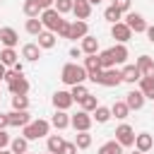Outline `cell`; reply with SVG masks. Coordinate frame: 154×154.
<instances>
[{
  "label": "cell",
  "mask_w": 154,
  "mask_h": 154,
  "mask_svg": "<svg viewBox=\"0 0 154 154\" xmlns=\"http://www.w3.org/2000/svg\"><path fill=\"white\" fill-rule=\"evenodd\" d=\"M60 79H63L67 87L82 84V82L87 79V70H84L82 65H77V63H67V65H63V70H60Z\"/></svg>",
  "instance_id": "6da1fadb"
},
{
  "label": "cell",
  "mask_w": 154,
  "mask_h": 154,
  "mask_svg": "<svg viewBox=\"0 0 154 154\" xmlns=\"http://www.w3.org/2000/svg\"><path fill=\"white\" fill-rule=\"evenodd\" d=\"M48 130H51V120L38 118V120H31V123H26V125L22 128V137H26L29 142H31V140H41V137L48 135Z\"/></svg>",
  "instance_id": "7a4b0ae2"
},
{
  "label": "cell",
  "mask_w": 154,
  "mask_h": 154,
  "mask_svg": "<svg viewBox=\"0 0 154 154\" xmlns=\"http://www.w3.org/2000/svg\"><path fill=\"white\" fill-rule=\"evenodd\" d=\"M38 19H41L43 29H48V31H58V26L63 24V14H60L55 7H46V10L38 14Z\"/></svg>",
  "instance_id": "3957f363"
},
{
  "label": "cell",
  "mask_w": 154,
  "mask_h": 154,
  "mask_svg": "<svg viewBox=\"0 0 154 154\" xmlns=\"http://www.w3.org/2000/svg\"><path fill=\"white\" fill-rule=\"evenodd\" d=\"M120 82H123V77H120V70H116V67L101 70L99 77L94 79V84H101V87H118Z\"/></svg>",
  "instance_id": "277c9868"
},
{
  "label": "cell",
  "mask_w": 154,
  "mask_h": 154,
  "mask_svg": "<svg viewBox=\"0 0 154 154\" xmlns=\"http://www.w3.org/2000/svg\"><path fill=\"white\" fill-rule=\"evenodd\" d=\"M91 123H94V118H91V113H87V111H77L75 116H70V125L77 130V132H84V130H89L91 128Z\"/></svg>",
  "instance_id": "5b68a950"
},
{
  "label": "cell",
  "mask_w": 154,
  "mask_h": 154,
  "mask_svg": "<svg viewBox=\"0 0 154 154\" xmlns=\"http://www.w3.org/2000/svg\"><path fill=\"white\" fill-rule=\"evenodd\" d=\"M116 142H118L120 147H132V144H135V130H132L128 123L118 125V128H116Z\"/></svg>",
  "instance_id": "8992f818"
},
{
  "label": "cell",
  "mask_w": 154,
  "mask_h": 154,
  "mask_svg": "<svg viewBox=\"0 0 154 154\" xmlns=\"http://www.w3.org/2000/svg\"><path fill=\"white\" fill-rule=\"evenodd\" d=\"M123 22H125V24L130 26V31H135V34H144V29H147V22H144V17H142L140 12H128Z\"/></svg>",
  "instance_id": "52a82bcc"
},
{
  "label": "cell",
  "mask_w": 154,
  "mask_h": 154,
  "mask_svg": "<svg viewBox=\"0 0 154 154\" xmlns=\"http://www.w3.org/2000/svg\"><path fill=\"white\" fill-rule=\"evenodd\" d=\"M111 36H113L118 43H128V41L132 38V31H130V26H128L125 22H116V24L111 26Z\"/></svg>",
  "instance_id": "ba28073f"
},
{
  "label": "cell",
  "mask_w": 154,
  "mask_h": 154,
  "mask_svg": "<svg viewBox=\"0 0 154 154\" xmlns=\"http://www.w3.org/2000/svg\"><path fill=\"white\" fill-rule=\"evenodd\" d=\"M7 123H10V128H24L26 123H31V116H29V111H10L7 113Z\"/></svg>",
  "instance_id": "9c48e42d"
},
{
  "label": "cell",
  "mask_w": 154,
  "mask_h": 154,
  "mask_svg": "<svg viewBox=\"0 0 154 154\" xmlns=\"http://www.w3.org/2000/svg\"><path fill=\"white\" fill-rule=\"evenodd\" d=\"M7 89H10V94H29V79L24 75H17L14 79L7 82Z\"/></svg>",
  "instance_id": "30bf717a"
},
{
  "label": "cell",
  "mask_w": 154,
  "mask_h": 154,
  "mask_svg": "<svg viewBox=\"0 0 154 154\" xmlns=\"http://www.w3.org/2000/svg\"><path fill=\"white\" fill-rule=\"evenodd\" d=\"M144 101H147V99H144V94H142L140 89H132V91L125 94V103H128L130 111H140V108L144 106Z\"/></svg>",
  "instance_id": "8fae6325"
},
{
  "label": "cell",
  "mask_w": 154,
  "mask_h": 154,
  "mask_svg": "<svg viewBox=\"0 0 154 154\" xmlns=\"http://www.w3.org/2000/svg\"><path fill=\"white\" fill-rule=\"evenodd\" d=\"M0 41H2L5 48H14V46L19 43V34H17L12 26H2V29H0Z\"/></svg>",
  "instance_id": "7c38bea8"
},
{
  "label": "cell",
  "mask_w": 154,
  "mask_h": 154,
  "mask_svg": "<svg viewBox=\"0 0 154 154\" xmlns=\"http://www.w3.org/2000/svg\"><path fill=\"white\" fill-rule=\"evenodd\" d=\"M72 14H75V19H89V14H91V2H89V0H75V2H72Z\"/></svg>",
  "instance_id": "4fadbf2b"
},
{
  "label": "cell",
  "mask_w": 154,
  "mask_h": 154,
  "mask_svg": "<svg viewBox=\"0 0 154 154\" xmlns=\"http://www.w3.org/2000/svg\"><path fill=\"white\" fill-rule=\"evenodd\" d=\"M89 34V26H87V22L84 19H75V22H70V36L67 38H84Z\"/></svg>",
  "instance_id": "5bb4252c"
},
{
  "label": "cell",
  "mask_w": 154,
  "mask_h": 154,
  "mask_svg": "<svg viewBox=\"0 0 154 154\" xmlns=\"http://www.w3.org/2000/svg\"><path fill=\"white\" fill-rule=\"evenodd\" d=\"M72 103H75V101H72L70 91H55V94H53V106H55V111H67Z\"/></svg>",
  "instance_id": "9a60e30c"
},
{
  "label": "cell",
  "mask_w": 154,
  "mask_h": 154,
  "mask_svg": "<svg viewBox=\"0 0 154 154\" xmlns=\"http://www.w3.org/2000/svg\"><path fill=\"white\" fill-rule=\"evenodd\" d=\"M135 65H137V70H140L142 77H154V60L149 55H140Z\"/></svg>",
  "instance_id": "2e32d148"
},
{
  "label": "cell",
  "mask_w": 154,
  "mask_h": 154,
  "mask_svg": "<svg viewBox=\"0 0 154 154\" xmlns=\"http://www.w3.org/2000/svg\"><path fill=\"white\" fill-rule=\"evenodd\" d=\"M36 38H38L36 43H38V48H41V51L53 48V46H55V41H58V38H55V31H48V29H43V31H41Z\"/></svg>",
  "instance_id": "e0dca14e"
},
{
  "label": "cell",
  "mask_w": 154,
  "mask_h": 154,
  "mask_svg": "<svg viewBox=\"0 0 154 154\" xmlns=\"http://www.w3.org/2000/svg\"><path fill=\"white\" fill-rule=\"evenodd\" d=\"M22 58H24L26 63H36V60L41 58L38 43H24V46H22Z\"/></svg>",
  "instance_id": "ac0fdd59"
},
{
  "label": "cell",
  "mask_w": 154,
  "mask_h": 154,
  "mask_svg": "<svg viewBox=\"0 0 154 154\" xmlns=\"http://www.w3.org/2000/svg\"><path fill=\"white\" fill-rule=\"evenodd\" d=\"M154 147V137L149 135V132H140V135H135V149H140V152H149Z\"/></svg>",
  "instance_id": "d6986e66"
},
{
  "label": "cell",
  "mask_w": 154,
  "mask_h": 154,
  "mask_svg": "<svg viewBox=\"0 0 154 154\" xmlns=\"http://www.w3.org/2000/svg\"><path fill=\"white\" fill-rule=\"evenodd\" d=\"M111 51V58H113V65H123L125 60H128V46L125 43H116L113 48H108Z\"/></svg>",
  "instance_id": "ffe728a7"
},
{
  "label": "cell",
  "mask_w": 154,
  "mask_h": 154,
  "mask_svg": "<svg viewBox=\"0 0 154 154\" xmlns=\"http://www.w3.org/2000/svg\"><path fill=\"white\" fill-rule=\"evenodd\" d=\"M82 53L84 55H91V53H99V38L96 36H91V34H87L84 38H82Z\"/></svg>",
  "instance_id": "44dd1931"
},
{
  "label": "cell",
  "mask_w": 154,
  "mask_h": 154,
  "mask_svg": "<svg viewBox=\"0 0 154 154\" xmlns=\"http://www.w3.org/2000/svg\"><path fill=\"white\" fill-rule=\"evenodd\" d=\"M120 77H123V82H128V84H135V82H140V70H137V65H125L123 70H120Z\"/></svg>",
  "instance_id": "7402d4cb"
},
{
  "label": "cell",
  "mask_w": 154,
  "mask_h": 154,
  "mask_svg": "<svg viewBox=\"0 0 154 154\" xmlns=\"http://www.w3.org/2000/svg\"><path fill=\"white\" fill-rule=\"evenodd\" d=\"M51 125H53L55 130H65V128L70 125V116H67V111H55L53 118H51Z\"/></svg>",
  "instance_id": "603a6c76"
},
{
  "label": "cell",
  "mask_w": 154,
  "mask_h": 154,
  "mask_svg": "<svg viewBox=\"0 0 154 154\" xmlns=\"http://www.w3.org/2000/svg\"><path fill=\"white\" fill-rule=\"evenodd\" d=\"M22 10H24V14H26V17H38V14L43 12V5H41L38 0H24Z\"/></svg>",
  "instance_id": "cb8c5ba5"
},
{
  "label": "cell",
  "mask_w": 154,
  "mask_h": 154,
  "mask_svg": "<svg viewBox=\"0 0 154 154\" xmlns=\"http://www.w3.org/2000/svg\"><path fill=\"white\" fill-rule=\"evenodd\" d=\"M17 60H19V55H17L14 48H2V51H0V63H2L5 67H12Z\"/></svg>",
  "instance_id": "d4e9b609"
},
{
  "label": "cell",
  "mask_w": 154,
  "mask_h": 154,
  "mask_svg": "<svg viewBox=\"0 0 154 154\" xmlns=\"http://www.w3.org/2000/svg\"><path fill=\"white\" fill-rule=\"evenodd\" d=\"M82 67L87 70V75H91V72H99V70H101L99 53H91V55H87V58H84V63H82Z\"/></svg>",
  "instance_id": "484cf974"
},
{
  "label": "cell",
  "mask_w": 154,
  "mask_h": 154,
  "mask_svg": "<svg viewBox=\"0 0 154 154\" xmlns=\"http://www.w3.org/2000/svg\"><path fill=\"white\" fill-rule=\"evenodd\" d=\"M140 91L144 94V99L154 101V77H140Z\"/></svg>",
  "instance_id": "4316f807"
},
{
  "label": "cell",
  "mask_w": 154,
  "mask_h": 154,
  "mask_svg": "<svg viewBox=\"0 0 154 154\" xmlns=\"http://www.w3.org/2000/svg\"><path fill=\"white\" fill-rule=\"evenodd\" d=\"M111 116H116L118 120H125V118L130 116V108H128V103H125V101H116V103L111 106Z\"/></svg>",
  "instance_id": "83f0119b"
},
{
  "label": "cell",
  "mask_w": 154,
  "mask_h": 154,
  "mask_svg": "<svg viewBox=\"0 0 154 154\" xmlns=\"http://www.w3.org/2000/svg\"><path fill=\"white\" fill-rule=\"evenodd\" d=\"M10 149H12V154H24V152H29V140L14 137V140H10Z\"/></svg>",
  "instance_id": "f1b7e54d"
},
{
  "label": "cell",
  "mask_w": 154,
  "mask_h": 154,
  "mask_svg": "<svg viewBox=\"0 0 154 154\" xmlns=\"http://www.w3.org/2000/svg\"><path fill=\"white\" fill-rule=\"evenodd\" d=\"M24 29H26V34L38 36V34L43 31V24H41V19H38V17H29V19H26V24H24Z\"/></svg>",
  "instance_id": "f546056e"
},
{
  "label": "cell",
  "mask_w": 154,
  "mask_h": 154,
  "mask_svg": "<svg viewBox=\"0 0 154 154\" xmlns=\"http://www.w3.org/2000/svg\"><path fill=\"white\" fill-rule=\"evenodd\" d=\"M91 118H94L96 123H108L113 116H111V108H106V106H96V108L91 111Z\"/></svg>",
  "instance_id": "4dcf8cb0"
},
{
  "label": "cell",
  "mask_w": 154,
  "mask_h": 154,
  "mask_svg": "<svg viewBox=\"0 0 154 154\" xmlns=\"http://www.w3.org/2000/svg\"><path fill=\"white\" fill-rule=\"evenodd\" d=\"M96 154H123V147H120L116 140H111V142H103Z\"/></svg>",
  "instance_id": "1f68e13d"
},
{
  "label": "cell",
  "mask_w": 154,
  "mask_h": 154,
  "mask_svg": "<svg viewBox=\"0 0 154 154\" xmlns=\"http://www.w3.org/2000/svg\"><path fill=\"white\" fill-rule=\"evenodd\" d=\"M12 108L14 111H26L29 108V96L26 94H12Z\"/></svg>",
  "instance_id": "d6a6232c"
},
{
  "label": "cell",
  "mask_w": 154,
  "mask_h": 154,
  "mask_svg": "<svg viewBox=\"0 0 154 154\" xmlns=\"http://www.w3.org/2000/svg\"><path fill=\"white\" fill-rule=\"evenodd\" d=\"M75 144H77V149H89V147H91V135H89V130H84V132H77V137H75Z\"/></svg>",
  "instance_id": "836d02e7"
},
{
  "label": "cell",
  "mask_w": 154,
  "mask_h": 154,
  "mask_svg": "<svg viewBox=\"0 0 154 154\" xmlns=\"http://www.w3.org/2000/svg\"><path fill=\"white\" fill-rule=\"evenodd\" d=\"M63 137L60 135H48V142H46V147H48V152H53V154H58L60 152V147H63Z\"/></svg>",
  "instance_id": "e575fe53"
},
{
  "label": "cell",
  "mask_w": 154,
  "mask_h": 154,
  "mask_svg": "<svg viewBox=\"0 0 154 154\" xmlns=\"http://www.w3.org/2000/svg\"><path fill=\"white\" fill-rule=\"evenodd\" d=\"M103 19H108L111 24H116V22H120V19H123V12H120L118 7H113V5H111V7H106V12H103Z\"/></svg>",
  "instance_id": "d590c367"
},
{
  "label": "cell",
  "mask_w": 154,
  "mask_h": 154,
  "mask_svg": "<svg viewBox=\"0 0 154 154\" xmlns=\"http://www.w3.org/2000/svg\"><path fill=\"white\" fill-rule=\"evenodd\" d=\"M87 94H89V91H87L84 82H82V84H72V89H70V96H72V101H82Z\"/></svg>",
  "instance_id": "8d00e7d4"
},
{
  "label": "cell",
  "mask_w": 154,
  "mask_h": 154,
  "mask_svg": "<svg viewBox=\"0 0 154 154\" xmlns=\"http://www.w3.org/2000/svg\"><path fill=\"white\" fill-rule=\"evenodd\" d=\"M79 106H82V111H87V113H91L96 106H99V101H96V96L94 94H87L82 101H79Z\"/></svg>",
  "instance_id": "74e56055"
},
{
  "label": "cell",
  "mask_w": 154,
  "mask_h": 154,
  "mask_svg": "<svg viewBox=\"0 0 154 154\" xmlns=\"http://www.w3.org/2000/svg\"><path fill=\"white\" fill-rule=\"evenodd\" d=\"M99 63H101V70H108V67H113L111 51H101V53H99Z\"/></svg>",
  "instance_id": "f35d334b"
},
{
  "label": "cell",
  "mask_w": 154,
  "mask_h": 154,
  "mask_svg": "<svg viewBox=\"0 0 154 154\" xmlns=\"http://www.w3.org/2000/svg\"><path fill=\"white\" fill-rule=\"evenodd\" d=\"M72 2H75V0H55L53 7H55L60 14H65V12H72Z\"/></svg>",
  "instance_id": "ab89813d"
},
{
  "label": "cell",
  "mask_w": 154,
  "mask_h": 154,
  "mask_svg": "<svg viewBox=\"0 0 154 154\" xmlns=\"http://www.w3.org/2000/svg\"><path fill=\"white\" fill-rule=\"evenodd\" d=\"M55 34H58L60 38H67V36H70V22H67V19H63V24L58 26V31H55Z\"/></svg>",
  "instance_id": "60d3db41"
},
{
  "label": "cell",
  "mask_w": 154,
  "mask_h": 154,
  "mask_svg": "<svg viewBox=\"0 0 154 154\" xmlns=\"http://www.w3.org/2000/svg\"><path fill=\"white\" fill-rule=\"evenodd\" d=\"M58 154H77V144L75 142H63V147H60Z\"/></svg>",
  "instance_id": "b9f144b4"
},
{
  "label": "cell",
  "mask_w": 154,
  "mask_h": 154,
  "mask_svg": "<svg viewBox=\"0 0 154 154\" xmlns=\"http://www.w3.org/2000/svg\"><path fill=\"white\" fill-rule=\"evenodd\" d=\"M130 2H132V0H113L111 5H113V7H118L120 12H130Z\"/></svg>",
  "instance_id": "7bdbcfd3"
},
{
  "label": "cell",
  "mask_w": 154,
  "mask_h": 154,
  "mask_svg": "<svg viewBox=\"0 0 154 154\" xmlns=\"http://www.w3.org/2000/svg\"><path fill=\"white\" fill-rule=\"evenodd\" d=\"M5 147H10V135L5 130H0V149H5Z\"/></svg>",
  "instance_id": "ee69618b"
},
{
  "label": "cell",
  "mask_w": 154,
  "mask_h": 154,
  "mask_svg": "<svg viewBox=\"0 0 154 154\" xmlns=\"http://www.w3.org/2000/svg\"><path fill=\"white\" fill-rule=\"evenodd\" d=\"M82 55H84V53H82L79 46H72V48H70V58H82Z\"/></svg>",
  "instance_id": "f6af8a7d"
},
{
  "label": "cell",
  "mask_w": 154,
  "mask_h": 154,
  "mask_svg": "<svg viewBox=\"0 0 154 154\" xmlns=\"http://www.w3.org/2000/svg\"><path fill=\"white\" fill-rule=\"evenodd\" d=\"M5 128H10V123H7V113H0V130H5Z\"/></svg>",
  "instance_id": "bcb514c9"
},
{
  "label": "cell",
  "mask_w": 154,
  "mask_h": 154,
  "mask_svg": "<svg viewBox=\"0 0 154 154\" xmlns=\"http://www.w3.org/2000/svg\"><path fill=\"white\" fill-rule=\"evenodd\" d=\"M144 34H147V38H149V41L154 43V26H149V24H147V29H144Z\"/></svg>",
  "instance_id": "7dc6e473"
},
{
  "label": "cell",
  "mask_w": 154,
  "mask_h": 154,
  "mask_svg": "<svg viewBox=\"0 0 154 154\" xmlns=\"http://www.w3.org/2000/svg\"><path fill=\"white\" fill-rule=\"evenodd\" d=\"M5 75H7V67H5V65H2V63H0V82H2V79H5Z\"/></svg>",
  "instance_id": "c3c4849f"
},
{
  "label": "cell",
  "mask_w": 154,
  "mask_h": 154,
  "mask_svg": "<svg viewBox=\"0 0 154 154\" xmlns=\"http://www.w3.org/2000/svg\"><path fill=\"white\" fill-rule=\"evenodd\" d=\"M38 2H41V5H43V10H46V7H53V2H55V0H38Z\"/></svg>",
  "instance_id": "681fc988"
},
{
  "label": "cell",
  "mask_w": 154,
  "mask_h": 154,
  "mask_svg": "<svg viewBox=\"0 0 154 154\" xmlns=\"http://www.w3.org/2000/svg\"><path fill=\"white\" fill-rule=\"evenodd\" d=\"M0 154H12V149H0Z\"/></svg>",
  "instance_id": "f907efd6"
},
{
  "label": "cell",
  "mask_w": 154,
  "mask_h": 154,
  "mask_svg": "<svg viewBox=\"0 0 154 154\" xmlns=\"http://www.w3.org/2000/svg\"><path fill=\"white\" fill-rule=\"evenodd\" d=\"M89 2H91V5H99V2H103V0H89Z\"/></svg>",
  "instance_id": "816d5d0a"
},
{
  "label": "cell",
  "mask_w": 154,
  "mask_h": 154,
  "mask_svg": "<svg viewBox=\"0 0 154 154\" xmlns=\"http://www.w3.org/2000/svg\"><path fill=\"white\" fill-rule=\"evenodd\" d=\"M132 154H144V152H140V149H137V152H132Z\"/></svg>",
  "instance_id": "f5cc1de1"
},
{
  "label": "cell",
  "mask_w": 154,
  "mask_h": 154,
  "mask_svg": "<svg viewBox=\"0 0 154 154\" xmlns=\"http://www.w3.org/2000/svg\"><path fill=\"white\" fill-rule=\"evenodd\" d=\"M46 154H53V152H46Z\"/></svg>",
  "instance_id": "db71d44e"
},
{
  "label": "cell",
  "mask_w": 154,
  "mask_h": 154,
  "mask_svg": "<svg viewBox=\"0 0 154 154\" xmlns=\"http://www.w3.org/2000/svg\"><path fill=\"white\" fill-rule=\"evenodd\" d=\"M24 154H31V152H24Z\"/></svg>",
  "instance_id": "11a10c76"
},
{
  "label": "cell",
  "mask_w": 154,
  "mask_h": 154,
  "mask_svg": "<svg viewBox=\"0 0 154 154\" xmlns=\"http://www.w3.org/2000/svg\"><path fill=\"white\" fill-rule=\"evenodd\" d=\"M0 2H2V0H0Z\"/></svg>",
  "instance_id": "9f6ffc18"
}]
</instances>
